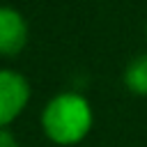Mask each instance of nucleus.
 <instances>
[{"label": "nucleus", "mask_w": 147, "mask_h": 147, "mask_svg": "<svg viewBox=\"0 0 147 147\" xmlns=\"http://www.w3.org/2000/svg\"><path fill=\"white\" fill-rule=\"evenodd\" d=\"M30 99L28 80L11 69H0V129L14 122Z\"/></svg>", "instance_id": "obj_2"}, {"label": "nucleus", "mask_w": 147, "mask_h": 147, "mask_svg": "<svg viewBox=\"0 0 147 147\" xmlns=\"http://www.w3.org/2000/svg\"><path fill=\"white\" fill-rule=\"evenodd\" d=\"M41 126L57 145L80 142L92 129V106L76 92H62L46 103Z\"/></svg>", "instance_id": "obj_1"}, {"label": "nucleus", "mask_w": 147, "mask_h": 147, "mask_svg": "<svg viewBox=\"0 0 147 147\" xmlns=\"http://www.w3.org/2000/svg\"><path fill=\"white\" fill-rule=\"evenodd\" d=\"M124 83L131 92L136 94H147V53L136 57L126 71H124Z\"/></svg>", "instance_id": "obj_4"}, {"label": "nucleus", "mask_w": 147, "mask_h": 147, "mask_svg": "<svg viewBox=\"0 0 147 147\" xmlns=\"http://www.w3.org/2000/svg\"><path fill=\"white\" fill-rule=\"evenodd\" d=\"M0 147H18V142H16V138H14L11 131L0 129Z\"/></svg>", "instance_id": "obj_5"}, {"label": "nucleus", "mask_w": 147, "mask_h": 147, "mask_svg": "<svg viewBox=\"0 0 147 147\" xmlns=\"http://www.w3.org/2000/svg\"><path fill=\"white\" fill-rule=\"evenodd\" d=\"M25 41H28L25 18L11 7H0V55L21 53Z\"/></svg>", "instance_id": "obj_3"}]
</instances>
